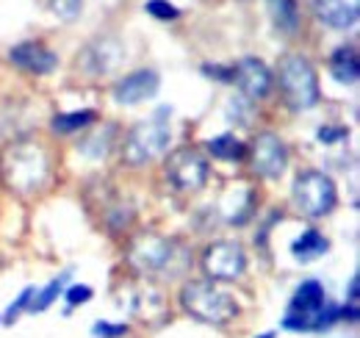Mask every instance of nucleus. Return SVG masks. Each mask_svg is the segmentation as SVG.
Masks as SVG:
<instances>
[{
  "instance_id": "f257e3e1",
  "label": "nucleus",
  "mask_w": 360,
  "mask_h": 338,
  "mask_svg": "<svg viewBox=\"0 0 360 338\" xmlns=\"http://www.w3.org/2000/svg\"><path fill=\"white\" fill-rule=\"evenodd\" d=\"M50 177V153L37 139L8 142L0 153V180L14 194H34Z\"/></svg>"
},
{
  "instance_id": "f03ea898",
  "label": "nucleus",
  "mask_w": 360,
  "mask_h": 338,
  "mask_svg": "<svg viewBox=\"0 0 360 338\" xmlns=\"http://www.w3.org/2000/svg\"><path fill=\"white\" fill-rule=\"evenodd\" d=\"M180 305L191 319L202 325H214V327L230 325L241 313L238 302L225 289H219L214 280H188L180 289Z\"/></svg>"
},
{
  "instance_id": "7ed1b4c3",
  "label": "nucleus",
  "mask_w": 360,
  "mask_h": 338,
  "mask_svg": "<svg viewBox=\"0 0 360 338\" xmlns=\"http://www.w3.org/2000/svg\"><path fill=\"white\" fill-rule=\"evenodd\" d=\"M172 127H169V108H158L153 117L136 123L125 142H122V161L128 167H147L150 161L161 158L169 150Z\"/></svg>"
},
{
  "instance_id": "20e7f679",
  "label": "nucleus",
  "mask_w": 360,
  "mask_h": 338,
  "mask_svg": "<svg viewBox=\"0 0 360 338\" xmlns=\"http://www.w3.org/2000/svg\"><path fill=\"white\" fill-rule=\"evenodd\" d=\"M335 319H338V308L330 305L324 286L319 280H305L302 286H297V292H294L291 302H288L283 327L285 330H297V333L324 330Z\"/></svg>"
},
{
  "instance_id": "39448f33",
  "label": "nucleus",
  "mask_w": 360,
  "mask_h": 338,
  "mask_svg": "<svg viewBox=\"0 0 360 338\" xmlns=\"http://www.w3.org/2000/svg\"><path fill=\"white\" fill-rule=\"evenodd\" d=\"M277 84L294 111H308L319 103V75L302 53H285L277 61Z\"/></svg>"
},
{
  "instance_id": "423d86ee",
  "label": "nucleus",
  "mask_w": 360,
  "mask_h": 338,
  "mask_svg": "<svg viewBox=\"0 0 360 338\" xmlns=\"http://www.w3.org/2000/svg\"><path fill=\"white\" fill-rule=\"evenodd\" d=\"M291 197L297 211L305 213L308 219H321L335 208L338 203V192L330 175L319 172V169H305L297 175L294 186H291Z\"/></svg>"
},
{
  "instance_id": "0eeeda50",
  "label": "nucleus",
  "mask_w": 360,
  "mask_h": 338,
  "mask_svg": "<svg viewBox=\"0 0 360 338\" xmlns=\"http://www.w3.org/2000/svg\"><path fill=\"white\" fill-rule=\"evenodd\" d=\"M178 253L180 250H175L172 239L158 236V233H139L128 247L125 261L136 275H161V272L175 266Z\"/></svg>"
},
{
  "instance_id": "6e6552de",
  "label": "nucleus",
  "mask_w": 360,
  "mask_h": 338,
  "mask_svg": "<svg viewBox=\"0 0 360 338\" xmlns=\"http://www.w3.org/2000/svg\"><path fill=\"white\" fill-rule=\"evenodd\" d=\"M164 175L172 189H178L183 194H197L208 183V161L194 147H178L175 153L167 156Z\"/></svg>"
},
{
  "instance_id": "1a4fd4ad",
  "label": "nucleus",
  "mask_w": 360,
  "mask_h": 338,
  "mask_svg": "<svg viewBox=\"0 0 360 338\" xmlns=\"http://www.w3.org/2000/svg\"><path fill=\"white\" fill-rule=\"evenodd\" d=\"M202 269L208 280L214 283H230L238 280L247 269V255L238 242H214L202 253Z\"/></svg>"
},
{
  "instance_id": "9d476101",
  "label": "nucleus",
  "mask_w": 360,
  "mask_h": 338,
  "mask_svg": "<svg viewBox=\"0 0 360 338\" xmlns=\"http://www.w3.org/2000/svg\"><path fill=\"white\" fill-rule=\"evenodd\" d=\"M250 169L258 175V177H266V180H277L285 164H288V147L283 144V139L271 130L258 133L252 142H250Z\"/></svg>"
},
{
  "instance_id": "9b49d317",
  "label": "nucleus",
  "mask_w": 360,
  "mask_h": 338,
  "mask_svg": "<svg viewBox=\"0 0 360 338\" xmlns=\"http://www.w3.org/2000/svg\"><path fill=\"white\" fill-rule=\"evenodd\" d=\"M233 81H236L238 92H241L247 100H261V97L269 94L271 73L261 58L247 56V58H241V61L233 67Z\"/></svg>"
},
{
  "instance_id": "f8f14e48",
  "label": "nucleus",
  "mask_w": 360,
  "mask_h": 338,
  "mask_svg": "<svg viewBox=\"0 0 360 338\" xmlns=\"http://www.w3.org/2000/svg\"><path fill=\"white\" fill-rule=\"evenodd\" d=\"M158 86H161V75L155 70H136L131 75L120 78V84L114 86V100L120 106H139L150 97L158 94Z\"/></svg>"
},
{
  "instance_id": "ddd939ff",
  "label": "nucleus",
  "mask_w": 360,
  "mask_h": 338,
  "mask_svg": "<svg viewBox=\"0 0 360 338\" xmlns=\"http://www.w3.org/2000/svg\"><path fill=\"white\" fill-rule=\"evenodd\" d=\"M8 61L28 75H50L58 67L56 53L42 42H20L8 50Z\"/></svg>"
},
{
  "instance_id": "4468645a",
  "label": "nucleus",
  "mask_w": 360,
  "mask_h": 338,
  "mask_svg": "<svg viewBox=\"0 0 360 338\" xmlns=\"http://www.w3.org/2000/svg\"><path fill=\"white\" fill-rule=\"evenodd\" d=\"M316 20L333 31H347L358 23L360 0H311Z\"/></svg>"
},
{
  "instance_id": "2eb2a0df",
  "label": "nucleus",
  "mask_w": 360,
  "mask_h": 338,
  "mask_svg": "<svg viewBox=\"0 0 360 338\" xmlns=\"http://www.w3.org/2000/svg\"><path fill=\"white\" fill-rule=\"evenodd\" d=\"M330 75L344 86H352L358 84V75H360V64H358V53L355 47H338L330 58Z\"/></svg>"
},
{
  "instance_id": "dca6fc26",
  "label": "nucleus",
  "mask_w": 360,
  "mask_h": 338,
  "mask_svg": "<svg viewBox=\"0 0 360 338\" xmlns=\"http://www.w3.org/2000/svg\"><path fill=\"white\" fill-rule=\"evenodd\" d=\"M269 6V17L274 28L283 37H294L300 31V6L297 0H266Z\"/></svg>"
},
{
  "instance_id": "f3484780",
  "label": "nucleus",
  "mask_w": 360,
  "mask_h": 338,
  "mask_svg": "<svg viewBox=\"0 0 360 338\" xmlns=\"http://www.w3.org/2000/svg\"><path fill=\"white\" fill-rule=\"evenodd\" d=\"M330 250V242L316 230V227H308L302 236L294 239L291 244V255L300 261V263H311V261H319L321 255H327Z\"/></svg>"
},
{
  "instance_id": "a211bd4d",
  "label": "nucleus",
  "mask_w": 360,
  "mask_h": 338,
  "mask_svg": "<svg viewBox=\"0 0 360 338\" xmlns=\"http://www.w3.org/2000/svg\"><path fill=\"white\" fill-rule=\"evenodd\" d=\"M122 47L114 42V39H103V42L97 44V47H89L86 50V58H91L94 64H91V73H111L120 61H122V53H120Z\"/></svg>"
},
{
  "instance_id": "6ab92c4d",
  "label": "nucleus",
  "mask_w": 360,
  "mask_h": 338,
  "mask_svg": "<svg viewBox=\"0 0 360 338\" xmlns=\"http://www.w3.org/2000/svg\"><path fill=\"white\" fill-rule=\"evenodd\" d=\"M208 153L214 158H219V161H238L247 153V147L233 133H222V136H217V139L208 142Z\"/></svg>"
},
{
  "instance_id": "aec40b11",
  "label": "nucleus",
  "mask_w": 360,
  "mask_h": 338,
  "mask_svg": "<svg viewBox=\"0 0 360 338\" xmlns=\"http://www.w3.org/2000/svg\"><path fill=\"white\" fill-rule=\"evenodd\" d=\"M97 120V114L91 111V108H84V111H70V114H56L53 120H50V127L56 130V133H75V130H81V127L91 125Z\"/></svg>"
},
{
  "instance_id": "412c9836",
  "label": "nucleus",
  "mask_w": 360,
  "mask_h": 338,
  "mask_svg": "<svg viewBox=\"0 0 360 338\" xmlns=\"http://www.w3.org/2000/svg\"><path fill=\"white\" fill-rule=\"evenodd\" d=\"M67 275H70V272H64L61 277H56L53 283H47L42 292H34V299H31L28 311H31V313H42V311H47V308L53 305V299L64 292V280H67Z\"/></svg>"
},
{
  "instance_id": "4be33fe9",
  "label": "nucleus",
  "mask_w": 360,
  "mask_h": 338,
  "mask_svg": "<svg viewBox=\"0 0 360 338\" xmlns=\"http://www.w3.org/2000/svg\"><path fill=\"white\" fill-rule=\"evenodd\" d=\"M144 8H147V14H153L155 20H178L180 17V11L169 0H147Z\"/></svg>"
},
{
  "instance_id": "5701e85b",
  "label": "nucleus",
  "mask_w": 360,
  "mask_h": 338,
  "mask_svg": "<svg viewBox=\"0 0 360 338\" xmlns=\"http://www.w3.org/2000/svg\"><path fill=\"white\" fill-rule=\"evenodd\" d=\"M53 14H58L61 20H75L84 8V0H50Z\"/></svg>"
},
{
  "instance_id": "b1692460",
  "label": "nucleus",
  "mask_w": 360,
  "mask_h": 338,
  "mask_svg": "<svg viewBox=\"0 0 360 338\" xmlns=\"http://www.w3.org/2000/svg\"><path fill=\"white\" fill-rule=\"evenodd\" d=\"M91 333L97 338H122L128 333V325H114V322H97L91 327Z\"/></svg>"
},
{
  "instance_id": "393cba45",
  "label": "nucleus",
  "mask_w": 360,
  "mask_h": 338,
  "mask_svg": "<svg viewBox=\"0 0 360 338\" xmlns=\"http://www.w3.org/2000/svg\"><path fill=\"white\" fill-rule=\"evenodd\" d=\"M31 299H34V289H25L22 294L17 296V302H11V308H8V313H6V319H3V322H14V319H17L22 311H28Z\"/></svg>"
},
{
  "instance_id": "a878e982",
  "label": "nucleus",
  "mask_w": 360,
  "mask_h": 338,
  "mask_svg": "<svg viewBox=\"0 0 360 338\" xmlns=\"http://www.w3.org/2000/svg\"><path fill=\"white\" fill-rule=\"evenodd\" d=\"M347 136H349L347 127H333V125L319 127V142H321V144H333V142H341V139H347Z\"/></svg>"
},
{
  "instance_id": "bb28decb",
  "label": "nucleus",
  "mask_w": 360,
  "mask_h": 338,
  "mask_svg": "<svg viewBox=\"0 0 360 338\" xmlns=\"http://www.w3.org/2000/svg\"><path fill=\"white\" fill-rule=\"evenodd\" d=\"M64 296H67L70 305H81V302H89L91 299V289L89 286H70L64 292Z\"/></svg>"
},
{
  "instance_id": "cd10ccee",
  "label": "nucleus",
  "mask_w": 360,
  "mask_h": 338,
  "mask_svg": "<svg viewBox=\"0 0 360 338\" xmlns=\"http://www.w3.org/2000/svg\"><path fill=\"white\" fill-rule=\"evenodd\" d=\"M358 289H360V277L358 275H352V280H349V294H347L349 308H358Z\"/></svg>"
},
{
  "instance_id": "c85d7f7f",
  "label": "nucleus",
  "mask_w": 360,
  "mask_h": 338,
  "mask_svg": "<svg viewBox=\"0 0 360 338\" xmlns=\"http://www.w3.org/2000/svg\"><path fill=\"white\" fill-rule=\"evenodd\" d=\"M258 338H271V333H264V336H258Z\"/></svg>"
}]
</instances>
